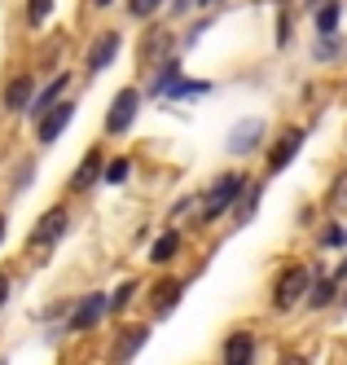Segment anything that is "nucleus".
<instances>
[{
    "mask_svg": "<svg viewBox=\"0 0 347 365\" xmlns=\"http://www.w3.org/2000/svg\"><path fill=\"white\" fill-rule=\"evenodd\" d=\"M251 185L247 180V172H220L216 180H211V190H207V198H202V225H211V220H220L224 212H233V202H237V194H242Z\"/></svg>",
    "mask_w": 347,
    "mask_h": 365,
    "instance_id": "obj_1",
    "label": "nucleus"
},
{
    "mask_svg": "<svg viewBox=\"0 0 347 365\" xmlns=\"http://www.w3.org/2000/svg\"><path fill=\"white\" fill-rule=\"evenodd\" d=\"M312 273H316V264H312V269H308V264H286V269L277 273V282H273V312H290L295 304H304Z\"/></svg>",
    "mask_w": 347,
    "mask_h": 365,
    "instance_id": "obj_2",
    "label": "nucleus"
},
{
    "mask_svg": "<svg viewBox=\"0 0 347 365\" xmlns=\"http://www.w3.org/2000/svg\"><path fill=\"white\" fill-rule=\"evenodd\" d=\"M137 115H141V93L137 88H119L110 110H105V137H128L137 128Z\"/></svg>",
    "mask_w": 347,
    "mask_h": 365,
    "instance_id": "obj_3",
    "label": "nucleus"
},
{
    "mask_svg": "<svg viewBox=\"0 0 347 365\" xmlns=\"http://www.w3.org/2000/svg\"><path fill=\"white\" fill-rule=\"evenodd\" d=\"M66 229H71V212H66V202H58V207H48V212L31 225V238H26V247L48 251V247H58V242L66 238Z\"/></svg>",
    "mask_w": 347,
    "mask_h": 365,
    "instance_id": "obj_4",
    "label": "nucleus"
},
{
    "mask_svg": "<svg viewBox=\"0 0 347 365\" xmlns=\"http://www.w3.org/2000/svg\"><path fill=\"white\" fill-rule=\"evenodd\" d=\"M304 141H308V128H299V123L277 128V137L269 145V176H277V172H286L290 163H295V154L304 150Z\"/></svg>",
    "mask_w": 347,
    "mask_h": 365,
    "instance_id": "obj_5",
    "label": "nucleus"
},
{
    "mask_svg": "<svg viewBox=\"0 0 347 365\" xmlns=\"http://www.w3.org/2000/svg\"><path fill=\"white\" fill-rule=\"evenodd\" d=\"M105 312H110V295H105V291H88L84 299L71 308V317H66V334H79V330L101 326Z\"/></svg>",
    "mask_w": 347,
    "mask_h": 365,
    "instance_id": "obj_6",
    "label": "nucleus"
},
{
    "mask_svg": "<svg viewBox=\"0 0 347 365\" xmlns=\"http://www.w3.org/2000/svg\"><path fill=\"white\" fill-rule=\"evenodd\" d=\"M71 119H75V101H58V106H53V110H44L36 123V137H40V145H53V141H58L62 133H66V128H71Z\"/></svg>",
    "mask_w": 347,
    "mask_h": 365,
    "instance_id": "obj_7",
    "label": "nucleus"
},
{
    "mask_svg": "<svg viewBox=\"0 0 347 365\" xmlns=\"http://www.w3.org/2000/svg\"><path fill=\"white\" fill-rule=\"evenodd\" d=\"M255 352H259L255 330H233V334L224 339L220 361H224V365H255Z\"/></svg>",
    "mask_w": 347,
    "mask_h": 365,
    "instance_id": "obj_8",
    "label": "nucleus"
},
{
    "mask_svg": "<svg viewBox=\"0 0 347 365\" xmlns=\"http://www.w3.org/2000/svg\"><path fill=\"white\" fill-rule=\"evenodd\" d=\"M101 168H105V154H101V145H93L84 159H79V168H75V176H71V194H88L97 180H101Z\"/></svg>",
    "mask_w": 347,
    "mask_h": 365,
    "instance_id": "obj_9",
    "label": "nucleus"
},
{
    "mask_svg": "<svg viewBox=\"0 0 347 365\" xmlns=\"http://www.w3.org/2000/svg\"><path fill=\"white\" fill-rule=\"evenodd\" d=\"M264 133H269V128H264V119H242V123H233V133H229V154H251L259 141H264Z\"/></svg>",
    "mask_w": 347,
    "mask_h": 365,
    "instance_id": "obj_10",
    "label": "nucleus"
},
{
    "mask_svg": "<svg viewBox=\"0 0 347 365\" xmlns=\"http://www.w3.org/2000/svg\"><path fill=\"white\" fill-rule=\"evenodd\" d=\"M119 48H123V36H119V31H101V36L88 44V71H93V75H97V71H105V66L115 62Z\"/></svg>",
    "mask_w": 347,
    "mask_h": 365,
    "instance_id": "obj_11",
    "label": "nucleus"
},
{
    "mask_svg": "<svg viewBox=\"0 0 347 365\" xmlns=\"http://www.w3.org/2000/svg\"><path fill=\"white\" fill-rule=\"evenodd\" d=\"M62 93H71V71L53 75V84H48V88H40V93L31 97V106H26V115H31V119H40L44 110H53V106L62 101Z\"/></svg>",
    "mask_w": 347,
    "mask_h": 365,
    "instance_id": "obj_12",
    "label": "nucleus"
},
{
    "mask_svg": "<svg viewBox=\"0 0 347 365\" xmlns=\"http://www.w3.org/2000/svg\"><path fill=\"white\" fill-rule=\"evenodd\" d=\"M334 299H338V282H334L326 269H316V273H312V282H308L304 304H308V308H330Z\"/></svg>",
    "mask_w": 347,
    "mask_h": 365,
    "instance_id": "obj_13",
    "label": "nucleus"
},
{
    "mask_svg": "<svg viewBox=\"0 0 347 365\" xmlns=\"http://www.w3.org/2000/svg\"><path fill=\"white\" fill-rule=\"evenodd\" d=\"M180 291H185V286H180V282H167V277L154 286L150 304H154V317H158V322H163V317H172V312H176V304H180Z\"/></svg>",
    "mask_w": 347,
    "mask_h": 365,
    "instance_id": "obj_14",
    "label": "nucleus"
},
{
    "mask_svg": "<svg viewBox=\"0 0 347 365\" xmlns=\"http://www.w3.org/2000/svg\"><path fill=\"white\" fill-rule=\"evenodd\" d=\"M31 93H36L31 75H14V80L5 84V97H0V101H5V110H26V106H31Z\"/></svg>",
    "mask_w": 347,
    "mask_h": 365,
    "instance_id": "obj_15",
    "label": "nucleus"
},
{
    "mask_svg": "<svg viewBox=\"0 0 347 365\" xmlns=\"http://www.w3.org/2000/svg\"><path fill=\"white\" fill-rule=\"evenodd\" d=\"M141 58H145L150 66H158L163 58H172V31H167V27H154V31L145 36V44H141Z\"/></svg>",
    "mask_w": 347,
    "mask_h": 365,
    "instance_id": "obj_16",
    "label": "nucleus"
},
{
    "mask_svg": "<svg viewBox=\"0 0 347 365\" xmlns=\"http://www.w3.org/2000/svg\"><path fill=\"white\" fill-rule=\"evenodd\" d=\"M119 339H123V344H119V352H115V361H119V365H128L132 356H137V352L145 348V339H150V326H137V330H123Z\"/></svg>",
    "mask_w": 347,
    "mask_h": 365,
    "instance_id": "obj_17",
    "label": "nucleus"
},
{
    "mask_svg": "<svg viewBox=\"0 0 347 365\" xmlns=\"http://www.w3.org/2000/svg\"><path fill=\"white\" fill-rule=\"evenodd\" d=\"M176 251H180V233L176 229L158 233V242L150 247V264H167V259H176Z\"/></svg>",
    "mask_w": 347,
    "mask_h": 365,
    "instance_id": "obj_18",
    "label": "nucleus"
},
{
    "mask_svg": "<svg viewBox=\"0 0 347 365\" xmlns=\"http://www.w3.org/2000/svg\"><path fill=\"white\" fill-rule=\"evenodd\" d=\"M338 0H326V5H316L312 9V22H316V36H330V31H338Z\"/></svg>",
    "mask_w": 347,
    "mask_h": 365,
    "instance_id": "obj_19",
    "label": "nucleus"
},
{
    "mask_svg": "<svg viewBox=\"0 0 347 365\" xmlns=\"http://www.w3.org/2000/svg\"><path fill=\"white\" fill-rule=\"evenodd\" d=\"M255 212H259V185H247L242 194H237V202H233V216H237V225H247Z\"/></svg>",
    "mask_w": 347,
    "mask_h": 365,
    "instance_id": "obj_20",
    "label": "nucleus"
},
{
    "mask_svg": "<svg viewBox=\"0 0 347 365\" xmlns=\"http://www.w3.org/2000/svg\"><path fill=\"white\" fill-rule=\"evenodd\" d=\"M338 53H343V40H338V31H330V36H321V40L312 44V58H316V62H334Z\"/></svg>",
    "mask_w": 347,
    "mask_h": 365,
    "instance_id": "obj_21",
    "label": "nucleus"
},
{
    "mask_svg": "<svg viewBox=\"0 0 347 365\" xmlns=\"http://www.w3.org/2000/svg\"><path fill=\"white\" fill-rule=\"evenodd\" d=\"M128 172H132V159H105V168H101V180H105V185H123V180H128Z\"/></svg>",
    "mask_w": 347,
    "mask_h": 365,
    "instance_id": "obj_22",
    "label": "nucleus"
},
{
    "mask_svg": "<svg viewBox=\"0 0 347 365\" xmlns=\"http://www.w3.org/2000/svg\"><path fill=\"white\" fill-rule=\"evenodd\" d=\"M53 14V0H26V27H44Z\"/></svg>",
    "mask_w": 347,
    "mask_h": 365,
    "instance_id": "obj_23",
    "label": "nucleus"
},
{
    "mask_svg": "<svg viewBox=\"0 0 347 365\" xmlns=\"http://www.w3.org/2000/svg\"><path fill=\"white\" fill-rule=\"evenodd\" d=\"M158 9H163V0H128V14L137 18V22H145V18H154Z\"/></svg>",
    "mask_w": 347,
    "mask_h": 365,
    "instance_id": "obj_24",
    "label": "nucleus"
},
{
    "mask_svg": "<svg viewBox=\"0 0 347 365\" xmlns=\"http://www.w3.org/2000/svg\"><path fill=\"white\" fill-rule=\"evenodd\" d=\"M132 295H137V282H123V286H119V291L110 295V312H123V308L132 304Z\"/></svg>",
    "mask_w": 347,
    "mask_h": 365,
    "instance_id": "obj_25",
    "label": "nucleus"
},
{
    "mask_svg": "<svg viewBox=\"0 0 347 365\" xmlns=\"http://www.w3.org/2000/svg\"><path fill=\"white\" fill-rule=\"evenodd\" d=\"M330 207H338V212L347 207V172L334 176V185H330Z\"/></svg>",
    "mask_w": 347,
    "mask_h": 365,
    "instance_id": "obj_26",
    "label": "nucleus"
},
{
    "mask_svg": "<svg viewBox=\"0 0 347 365\" xmlns=\"http://www.w3.org/2000/svg\"><path fill=\"white\" fill-rule=\"evenodd\" d=\"M316 242H321L326 251H334V247H343V242H347V233H343L338 225H326V229H321V238H316Z\"/></svg>",
    "mask_w": 347,
    "mask_h": 365,
    "instance_id": "obj_27",
    "label": "nucleus"
},
{
    "mask_svg": "<svg viewBox=\"0 0 347 365\" xmlns=\"http://www.w3.org/2000/svg\"><path fill=\"white\" fill-rule=\"evenodd\" d=\"M9 291H14V277L0 273V312H5V304H9Z\"/></svg>",
    "mask_w": 347,
    "mask_h": 365,
    "instance_id": "obj_28",
    "label": "nucleus"
},
{
    "mask_svg": "<svg viewBox=\"0 0 347 365\" xmlns=\"http://www.w3.org/2000/svg\"><path fill=\"white\" fill-rule=\"evenodd\" d=\"M277 365H308V356H299V352H286Z\"/></svg>",
    "mask_w": 347,
    "mask_h": 365,
    "instance_id": "obj_29",
    "label": "nucleus"
},
{
    "mask_svg": "<svg viewBox=\"0 0 347 365\" xmlns=\"http://www.w3.org/2000/svg\"><path fill=\"white\" fill-rule=\"evenodd\" d=\"M190 5H194V0H172V14H185Z\"/></svg>",
    "mask_w": 347,
    "mask_h": 365,
    "instance_id": "obj_30",
    "label": "nucleus"
},
{
    "mask_svg": "<svg viewBox=\"0 0 347 365\" xmlns=\"http://www.w3.org/2000/svg\"><path fill=\"white\" fill-rule=\"evenodd\" d=\"M194 5H202V9H216V5H224V0H194Z\"/></svg>",
    "mask_w": 347,
    "mask_h": 365,
    "instance_id": "obj_31",
    "label": "nucleus"
},
{
    "mask_svg": "<svg viewBox=\"0 0 347 365\" xmlns=\"http://www.w3.org/2000/svg\"><path fill=\"white\" fill-rule=\"evenodd\" d=\"M93 5H97V9H110V5H115V0H93Z\"/></svg>",
    "mask_w": 347,
    "mask_h": 365,
    "instance_id": "obj_32",
    "label": "nucleus"
},
{
    "mask_svg": "<svg viewBox=\"0 0 347 365\" xmlns=\"http://www.w3.org/2000/svg\"><path fill=\"white\" fill-rule=\"evenodd\" d=\"M5 229H9V225H5V216H0V242H5Z\"/></svg>",
    "mask_w": 347,
    "mask_h": 365,
    "instance_id": "obj_33",
    "label": "nucleus"
},
{
    "mask_svg": "<svg viewBox=\"0 0 347 365\" xmlns=\"http://www.w3.org/2000/svg\"><path fill=\"white\" fill-rule=\"evenodd\" d=\"M316 5H326V0H308V9H316Z\"/></svg>",
    "mask_w": 347,
    "mask_h": 365,
    "instance_id": "obj_34",
    "label": "nucleus"
},
{
    "mask_svg": "<svg viewBox=\"0 0 347 365\" xmlns=\"http://www.w3.org/2000/svg\"><path fill=\"white\" fill-rule=\"evenodd\" d=\"M343 233H347V229H343ZM343 247H347V242H343Z\"/></svg>",
    "mask_w": 347,
    "mask_h": 365,
    "instance_id": "obj_35",
    "label": "nucleus"
},
{
    "mask_svg": "<svg viewBox=\"0 0 347 365\" xmlns=\"http://www.w3.org/2000/svg\"><path fill=\"white\" fill-rule=\"evenodd\" d=\"M0 365H5V361H0Z\"/></svg>",
    "mask_w": 347,
    "mask_h": 365,
    "instance_id": "obj_36",
    "label": "nucleus"
}]
</instances>
